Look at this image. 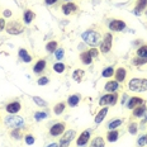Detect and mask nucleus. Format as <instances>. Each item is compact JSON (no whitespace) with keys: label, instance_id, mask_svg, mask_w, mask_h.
<instances>
[{"label":"nucleus","instance_id":"2","mask_svg":"<svg viewBox=\"0 0 147 147\" xmlns=\"http://www.w3.org/2000/svg\"><path fill=\"white\" fill-rule=\"evenodd\" d=\"M5 124L13 129H20L24 127V119L22 117H18V115L10 114L5 118Z\"/></svg>","mask_w":147,"mask_h":147},{"label":"nucleus","instance_id":"23","mask_svg":"<svg viewBox=\"0 0 147 147\" xmlns=\"http://www.w3.org/2000/svg\"><path fill=\"white\" fill-rule=\"evenodd\" d=\"M34 17H36V14L33 13L32 10H29V9H28V10H26V11H24V17H23L24 23H26V24H29L33 19H34Z\"/></svg>","mask_w":147,"mask_h":147},{"label":"nucleus","instance_id":"35","mask_svg":"<svg viewBox=\"0 0 147 147\" xmlns=\"http://www.w3.org/2000/svg\"><path fill=\"white\" fill-rule=\"evenodd\" d=\"M34 118L37 119V121L45 119V118H47V113H45V112H37L36 114H34Z\"/></svg>","mask_w":147,"mask_h":147},{"label":"nucleus","instance_id":"43","mask_svg":"<svg viewBox=\"0 0 147 147\" xmlns=\"http://www.w3.org/2000/svg\"><path fill=\"white\" fill-rule=\"evenodd\" d=\"M4 28H5V20L1 18V19H0V32H1Z\"/></svg>","mask_w":147,"mask_h":147},{"label":"nucleus","instance_id":"41","mask_svg":"<svg viewBox=\"0 0 147 147\" xmlns=\"http://www.w3.org/2000/svg\"><path fill=\"white\" fill-rule=\"evenodd\" d=\"M48 84V79L47 78H41V79H38V85H47Z\"/></svg>","mask_w":147,"mask_h":147},{"label":"nucleus","instance_id":"34","mask_svg":"<svg viewBox=\"0 0 147 147\" xmlns=\"http://www.w3.org/2000/svg\"><path fill=\"white\" fill-rule=\"evenodd\" d=\"M146 62H147V59H143V57H137V59L133 60V65H136V66L145 65Z\"/></svg>","mask_w":147,"mask_h":147},{"label":"nucleus","instance_id":"8","mask_svg":"<svg viewBox=\"0 0 147 147\" xmlns=\"http://www.w3.org/2000/svg\"><path fill=\"white\" fill-rule=\"evenodd\" d=\"M124 28H125V23L121 19H114L109 23V29L112 30V32H121V30H123Z\"/></svg>","mask_w":147,"mask_h":147},{"label":"nucleus","instance_id":"38","mask_svg":"<svg viewBox=\"0 0 147 147\" xmlns=\"http://www.w3.org/2000/svg\"><path fill=\"white\" fill-rule=\"evenodd\" d=\"M55 56H56L57 60H61L63 57V50L62 48H60V50H56L55 51Z\"/></svg>","mask_w":147,"mask_h":147},{"label":"nucleus","instance_id":"6","mask_svg":"<svg viewBox=\"0 0 147 147\" xmlns=\"http://www.w3.org/2000/svg\"><path fill=\"white\" fill-rule=\"evenodd\" d=\"M5 29H7V32L9 34L18 36L23 32V26L19 22H10V23H8V26L5 27Z\"/></svg>","mask_w":147,"mask_h":147},{"label":"nucleus","instance_id":"10","mask_svg":"<svg viewBox=\"0 0 147 147\" xmlns=\"http://www.w3.org/2000/svg\"><path fill=\"white\" fill-rule=\"evenodd\" d=\"M141 104H145V100H143L142 98L134 96V98H131L129 102L127 103V108H129V109H134L136 107L141 105Z\"/></svg>","mask_w":147,"mask_h":147},{"label":"nucleus","instance_id":"24","mask_svg":"<svg viewBox=\"0 0 147 147\" xmlns=\"http://www.w3.org/2000/svg\"><path fill=\"white\" fill-rule=\"evenodd\" d=\"M90 147H105V142L102 137H95L90 143Z\"/></svg>","mask_w":147,"mask_h":147},{"label":"nucleus","instance_id":"1","mask_svg":"<svg viewBox=\"0 0 147 147\" xmlns=\"http://www.w3.org/2000/svg\"><path fill=\"white\" fill-rule=\"evenodd\" d=\"M128 89L136 93L147 91V79H132L128 82Z\"/></svg>","mask_w":147,"mask_h":147},{"label":"nucleus","instance_id":"30","mask_svg":"<svg viewBox=\"0 0 147 147\" xmlns=\"http://www.w3.org/2000/svg\"><path fill=\"white\" fill-rule=\"evenodd\" d=\"M121 124H122V121H121V119H114V121H110V122H109L108 128H109L110 131H112V129H115V128H118Z\"/></svg>","mask_w":147,"mask_h":147},{"label":"nucleus","instance_id":"17","mask_svg":"<svg viewBox=\"0 0 147 147\" xmlns=\"http://www.w3.org/2000/svg\"><path fill=\"white\" fill-rule=\"evenodd\" d=\"M107 113H108V107H104V108H102V109L99 110V113H98L96 117H95V123H96V124L102 123V122L104 121V118H105Z\"/></svg>","mask_w":147,"mask_h":147},{"label":"nucleus","instance_id":"28","mask_svg":"<svg viewBox=\"0 0 147 147\" xmlns=\"http://www.w3.org/2000/svg\"><path fill=\"white\" fill-rule=\"evenodd\" d=\"M137 56L138 57H143V59H147V45H143L137 50Z\"/></svg>","mask_w":147,"mask_h":147},{"label":"nucleus","instance_id":"33","mask_svg":"<svg viewBox=\"0 0 147 147\" xmlns=\"http://www.w3.org/2000/svg\"><path fill=\"white\" fill-rule=\"evenodd\" d=\"M32 99H33V102H34L37 105H39V107H46V105H47V103H46L43 99H41L39 96H33Z\"/></svg>","mask_w":147,"mask_h":147},{"label":"nucleus","instance_id":"26","mask_svg":"<svg viewBox=\"0 0 147 147\" xmlns=\"http://www.w3.org/2000/svg\"><path fill=\"white\" fill-rule=\"evenodd\" d=\"M65 108H66V104L63 103V102H60V103H57L56 105H55V108H53V112H55V114H57V115L62 114V113H63V110H65Z\"/></svg>","mask_w":147,"mask_h":147},{"label":"nucleus","instance_id":"31","mask_svg":"<svg viewBox=\"0 0 147 147\" xmlns=\"http://www.w3.org/2000/svg\"><path fill=\"white\" fill-rule=\"evenodd\" d=\"M65 69H66V67H65V65H63L62 62H57V63H55V65H53V70L57 74H62L63 71H65Z\"/></svg>","mask_w":147,"mask_h":147},{"label":"nucleus","instance_id":"7","mask_svg":"<svg viewBox=\"0 0 147 147\" xmlns=\"http://www.w3.org/2000/svg\"><path fill=\"white\" fill-rule=\"evenodd\" d=\"M75 134L76 133H75V131H74V129H69V131H67V132L63 134L62 138L60 140V145H61L60 147H67V146H69V143L71 142L72 138L75 137Z\"/></svg>","mask_w":147,"mask_h":147},{"label":"nucleus","instance_id":"27","mask_svg":"<svg viewBox=\"0 0 147 147\" xmlns=\"http://www.w3.org/2000/svg\"><path fill=\"white\" fill-rule=\"evenodd\" d=\"M80 102V96L79 95H71L69 96V99H67V104H69L70 107H76Z\"/></svg>","mask_w":147,"mask_h":147},{"label":"nucleus","instance_id":"32","mask_svg":"<svg viewBox=\"0 0 147 147\" xmlns=\"http://www.w3.org/2000/svg\"><path fill=\"white\" fill-rule=\"evenodd\" d=\"M102 75L104 76V78H110V76L114 75V69H113V67H107V69L103 70Z\"/></svg>","mask_w":147,"mask_h":147},{"label":"nucleus","instance_id":"20","mask_svg":"<svg viewBox=\"0 0 147 147\" xmlns=\"http://www.w3.org/2000/svg\"><path fill=\"white\" fill-rule=\"evenodd\" d=\"M18 53H19V57H20V59L23 60V62H27V63H28V62H30V61H32V57H30V55L28 53V52H27V50H24V48H20Z\"/></svg>","mask_w":147,"mask_h":147},{"label":"nucleus","instance_id":"25","mask_svg":"<svg viewBox=\"0 0 147 147\" xmlns=\"http://www.w3.org/2000/svg\"><path fill=\"white\" fill-rule=\"evenodd\" d=\"M118 137H119V132L115 129H112L107 134V140H108L109 142H115V141L118 140Z\"/></svg>","mask_w":147,"mask_h":147},{"label":"nucleus","instance_id":"44","mask_svg":"<svg viewBox=\"0 0 147 147\" xmlns=\"http://www.w3.org/2000/svg\"><path fill=\"white\" fill-rule=\"evenodd\" d=\"M45 3L47 5H53L55 3H57V0H45Z\"/></svg>","mask_w":147,"mask_h":147},{"label":"nucleus","instance_id":"22","mask_svg":"<svg viewBox=\"0 0 147 147\" xmlns=\"http://www.w3.org/2000/svg\"><path fill=\"white\" fill-rule=\"evenodd\" d=\"M84 75H85V72L82 71V70H75L72 74V79H74V81H76V82H81L82 81V79H84Z\"/></svg>","mask_w":147,"mask_h":147},{"label":"nucleus","instance_id":"37","mask_svg":"<svg viewBox=\"0 0 147 147\" xmlns=\"http://www.w3.org/2000/svg\"><path fill=\"white\" fill-rule=\"evenodd\" d=\"M11 137H14V138H17V140L22 138V136H20V129H13L11 131Z\"/></svg>","mask_w":147,"mask_h":147},{"label":"nucleus","instance_id":"45","mask_svg":"<svg viewBox=\"0 0 147 147\" xmlns=\"http://www.w3.org/2000/svg\"><path fill=\"white\" fill-rule=\"evenodd\" d=\"M10 15H11V11H10V10H8V9H7V10L4 11V17H10Z\"/></svg>","mask_w":147,"mask_h":147},{"label":"nucleus","instance_id":"46","mask_svg":"<svg viewBox=\"0 0 147 147\" xmlns=\"http://www.w3.org/2000/svg\"><path fill=\"white\" fill-rule=\"evenodd\" d=\"M46 147H59V145H57V143H50V145Z\"/></svg>","mask_w":147,"mask_h":147},{"label":"nucleus","instance_id":"16","mask_svg":"<svg viewBox=\"0 0 147 147\" xmlns=\"http://www.w3.org/2000/svg\"><path fill=\"white\" fill-rule=\"evenodd\" d=\"M114 75H115V80L118 82H122V81H124L125 76H127V71H125V69H123V67H119V69H117Z\"/></svg>","mask_w":147,"mask_h":147},{"label":"nucleus","instance_id":"18","mask_svg":"<svg viewBox=\"0 0 147 147\" xmlns=\"http://www.w3.org/2000/svg\"><path fill=\"white\" fill-rule=\"evenodd\" d=\"M118 86H119V84H118L117 80H110L105 84V90L109 91V93H115V90L118 89Z\"/></svg>","mask_w":147,"mask_h":147},{"label":"nucleus","instance_id":"14","mask_svg":"<svg viewBox=\"0 0 147 147\" xmlns=\"http://www.w3.org/2000/svg\"><path fill=\"white\" fill-rule=\"evenodd\" d=\"M46 66H47V63H46L45 60H38L36 65L33 66V71H34L36 74H41V72L45 71Z\"/></svg>","mask_w":147,"mask_h":147},{"label":"nucleus","instance_id":"13","mask_svg":"<svg viewBox=\"0 0 147 147\" xmlns=\"http://www.w3.org/2000/svg\"><path fill=\"white\" fill-rule=\"evenodd\" d=\"M89 138H90V132H89V131H84V132L80 134V137L78 138V141H76V143H78V146H84L88 143Z\"/></svg>","mask_w":147,"mask_h":147},{"label":"nucleus","instance_id":"47","mask_svg":"<svg viewBox=\"0 0 147 147\" xmlns=\"http://www.w3.org/2000/svg\"><path fill=\"white\" fill-rule=\"evenodd\" d=\"M146 138H147V136H146Z\"/></svg>","mask_w":147,"mask_h":147},{"label":"nucleus","instance_id":"15","mask_svg":"<svg viewBox=\"0 0 147 147\" xmlns=\"http://www.w3.org/2000/svg\"><path fill=\"white\" fill-rule=\"evenodd\" d=\"M76 10V5L74 3H66L65 5H62V11L65 15H70Z\"/></svg>","mask_w":147,"mask_h":147},{"label":"nucleus","instance_id":"3","mask_svg":"<svg viewBox=\"0 0 147 147\" xmlns=\"http://www.w3.org/2000/svg\"><path fill=\"white\" fill-rule=\"evenodd\" d=\"M82 39L90 46H96L100 42V36L95 30H86L82 33Z\"/></svg>","mask_w":147,"mask_h":147},{"label":"nucleus","instance_id":"40","mask_svg":"<svg viewBox=\"0 0 147 147\" xmlns=\"http://www.w3.org/2000/svg\"><path fill=\"white\" fill-rule=\"evenodd\" d=\"M89 53H90V56L93 57V59H95V57H98V55H99V52H98V50L95 47L94 48H91L90 51H89Z\"/></svg>","mask_w":147,"mask_h":147},{"label":"nucleus","instance_id":"12","mask_svg":"<svg viewBox=\"0 0 147 147\" xmlns=\"http://www.w3.org/2000/svg\"><path fill=\"white\" fill-rule=\"evenodd\" d=\"M20 110V103L19 102H11L7 105V112L9 114H15Z\"/></svg>","mask_w":147,"mask_h":147},{"label":"nucleus","instance_id":"19","mask_svg":"<svg viewBox=\"0 0 147 147\" xmlns=\"http://www.w3.org/2000/svg\"><path fill=\"white\" fill-rule=\"evenodd\" d=\"M146 110H147L146 104H141V105L136 107V108L133 109V115H134V117H138L140 118V117H142V115H145Z\"/></svg>","mask_w":147,"mask_h":147},{"label":"nucleus","instance_id":"11","mask_svg":"<svg viewBox=\"0 0 147 147\" xmlns=\"http://www.w3.org/2000/svg\"><path fill=\"white\" fill-rule=\"evenodd\" d=\"M147 8V0H137V4H136V8L133 9V14L136 15H140L143 10Z\"/></svg>","mask_w":147,"mask_h":147},{"label":"nucleus","instance_id":"29","mask_svg":"<svg viewBox=\"0 0 147 147\" xmlns=\"http://www.w3.org/2000/svg\"><path fill=\"white\" fill-rule=\"evenodd\" d=\"M46 50H47L48 52H51V53H53V52L57 50V42L56 41L48 42V43L46 45Z\"/></svg>","mask_w":147,"mask_h":147},{"label":"nucleus","instance_id":"21","mask_svg":"<svg viewBox=\"0 0 147 147\" xmlns=\"http://www.w3.org/2000/svg\"><path fill=\"white\" fill-rule=\"evenodd\" d=\"M80 60L82 61V63H85V65H90L91 61H93V57L90 56V53L88 52H81L80 53Z\"/></svg>","mask_w":147,"mask_h":147},{"label":"nucleus","instance_id":"42","mask_svg":"<svg viewBox=\"0 0 147 147\" xmlns=\"http://www.w3.org/2000/svg\"><path fill=\"white\" fill-rule=\"evenodd\" d=\"M146 143H147V138H146L145 136H143V137H141V138L138 140V146L142 147V146H145Z\"/></svg>","mask_w":147,"mask_h":147},{"label":"nucleus","instance_id":"5","mask_svg":"<svg viewBox=\"0 0 147 147\" xmlns=\"http://www.w3.org/2000/svg\"><path fill=\"white\" fill-rule=\"evenodd\" d=\"M112 42H113L112 33H107L104 36V39L102 41V43H100V52L102 53H108L110 51V48H112Z\"/></svg>","mask_w":147,"mask_h":147},{"label":"nucleus","instance_id":"9","mask_svg":"<svg viewBox=\"0 0 147 147\" xmlns=\"http://www.w3.org/2000/svg\"><path fill=\"white\" fill-rule=\"evenodd\" d=\"M65 123L63 122H59V123H56V124H53L51 127V129H50V134L51 136H60V134H62L63 133V131H65Z\"/></svg>","mask_w":147,"mask_h":147},{"label":"nucleus","instance_id":"4","mask_svg":"<svg viewBox=\"0 0 147 147\" xmlns=\"http://www.w3.org/2000/svg\"><path fill=\"white\" fill-rule=\"evenodd\" d=\"M118 100V94H107V95H104L100 98L99 100V105L102 107H107V105H114L115 103H117Z\"/></svg>","mask_w":147,"mask_h":147},{"label":"nucleus","instance_id":"39","mask_svg":"<svg viewBox=\"0 0 147 147\" xmlns=\"http://www.w3.org/2000/svg\"><path fill=\"white\" fill-rule=\"evenodd\" d=\"M26 143L27 145H33V143H34V137H33L32 134H28V136L26 137Z\"/></svg>","mask_w":147,"mask_h":147},{"label":"nucleus","instance_id":"36","mask_svg":"<svg viewBox=\"0 0 147 147\" xmlns=\"http://www.w3.org/2000/svg\"><path fill=\"white\" fill-rule=\"evenodd\" d=\"M128 131H129L131 134H136L137 133V124L136 123H131L129 127H128Z\"/></svg>","mask_w":147,"mask_h":147}]
</instances>
